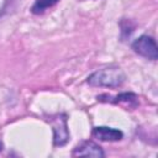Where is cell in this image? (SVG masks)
Listing matches in <instances>:
<instances>
[{
  "label": "cell",
  "instance_id": "obj_1",
  "mask_svg": "<svg viewBox=\"0 0 158 158\" xmlns=\"http://www.w3.org/2000/svg\"><path fill=\"white\" fill-rule=\"evenodd\" d=\"M125 73L117 67L104 68L96 70L88 78V84L93 86H106V88H116L120 86L125 81Z\"/></svg>",
  "mask_w": 158,
  "mask_h": 158
},
{
  "label": "cell",
  "instance_id": "obj_3",
  "mask_svg": "<svg viewBox=\"0 0 158 158\" xmlns=\"http://www.w3.org/2000/svg\"><path fill=\"white\" fill-rule=\"evenodd\" d=\"M53 128V144L54 146H64L69 141V131L67 126L65 115L60 114L51 117L49 120Z\"/></svg>",
  "mask_w": 158,
  "mask_h": 158
},
{
  "label": "cell",
  "instance_id": "obj_7",
  "mask_svg": "<svg viewBox=\"0 0 158 158\" xmlns=\"http://www.w3.org/2000/svg\"><path fill=\"white\" fill-rule=\"evenodd\" d=\"M58 1L59 0H36L31 10H32L33 14L38 15V14H42L46 9H48V7L53 6L54 4H57Z\"/></svg>",
  "mask_w": 158,
  "mask_h": 158
},
{
  "label": "cell",
  "instance_id": "obj_6",
  "mask_svg": "<svg viewBox=\"0 0 158 158\" xmlns=\"http://www.w3.org/2000/svg\"><path fill=\"white\" fill-rule=\"evenodd\" d=\"M104 96L109 99L106 101H111L114 104H126V105L128 104V107H136L138 105V98L133 93H121L115 98H111L107 95H104Z\"/></svg>",
  "mask_w": 158,
  "mask_h": 158
},
{
  "label": "cell",
  "instance_id": "obj_4",
  "mask_svg": "<svg viewBox=\"0 0 158 158\" xmlns=\"http://www.w3.org/2000/svg\"><path fill=\"white\" fill-rule=\"evenodd\" d=\"M93 136L99 138L100 141H120L123 137V133L120 130L106 127V126H98L93 128Z\"/></svg>",
  "mask_w": 158,
  "mask_h": 158
},
{
  "label": "cell",
  "instance_id": "obj_2",
  "mask_svg": "<svg viewBox=\"0 0 158 158\" xmlns=\"http://www.w3.org/2000/svg\"><path fill=\"white\" fill-rule=\"evenodd\" d=\"M132 49L137 54H139L147 59L156 60L158 58V47H157L154 38L151 36L143 35V36L138 37L137 40H135V42L132 43Z\"/></svg>",
  "mask_w": 158,
  "mask_h": 158
},
{
  "label": "cell",
  "instance_id": "obj_5",
  "mask_svg": "<svg viewBox=\"0 0 158 158\" xmlns=\"http://www.w3.org/2000/svg\"><path fill=\"white\" fill-rule=\"evenodd\" d=\"M73 156H86V157H104L105 153L100 146L94 142H83L77 146L72 153Z\"/></svg>",
  "mask_w": 158,
  "mask_h": 158
}]
</instances>
